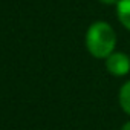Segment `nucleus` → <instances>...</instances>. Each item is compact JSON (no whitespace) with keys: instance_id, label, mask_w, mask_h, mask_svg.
<instances>
[{"instance_id":"1","label":"nucleus","mask_w":130,"mask_h":130,"mask_svg":"<svg viewBox=\"0 0 130 130\" xmlns=\"http://www.w3.org/2000/svg\"><path fill=\"white\" fill-rule=\"evenodd\" d=\"M86 47L87 52L98 58L106 60L116 47V32L110 23L98 20L93 22L86 32Z\"/></svg>"},{"instance_id":"2","label":"nucleus","mask_w":130,"mask_h":130,"mask_svg":"<svg viewBox=\"0 0 130 130\" xmlns=\"http://www.w3.org/2000/svg\"><path fill=\"white\" fill-rule=\"evenodd\" d=\"M106 69L113 77H125L130 74V57L125 52H112L106 58Z\"/></svg>"},{"instance_id":"3","label":"nucleus","mask_w":130,"mask_h":130,"mask_svg":"<svg viewBox=\"0 0 130 130\" xmlns=\"http://www.w3.org/2000/svg\"><path fill=\"white\" fill-rule=\"evenodd\" d=\"M115 8H116V17L119 23L127 31H130V0H119Z\"/></svg>"},{"instance_id":"4","label":"nucleus","mask_w":130,"mask_h":130,"mask_svg":"<svg viewBox=\"0 0 130 130\" xmlns=\"http://www.w3.org/2000/svg\"><path fill=\"white\" fill-rule=\"evenodd\" d=\"M118 103L124 113L130 116V80L125 81L118 92Z\"/></svg>"},{"instance_id":"5","label":"nucleus","mask_w":130,"mask_h":130,"mask_svg":"<svg viewBox=\"0 0 130 130\" xmlns=\"http://www.w3.org/2000/svg\"><path fill=\"white\" fill-rule=\"evenodd\" d=\"M103 5H107V6H116V3L119 0H100Z\"/></svg>"},{"instance_id":"6","label":"nucleus","mask_w":130,"mask_h":130,"mask_svg":"<svg viewBox=\"0 0 130 130\" xmlns=\"http://www.w3.org/2000/svg\"><path fill=\"white\" fill-rule=\"evenodd\" d=\"M121 130H130V121H127V122L121 127Z\"/></svg>"}]
</instances>
